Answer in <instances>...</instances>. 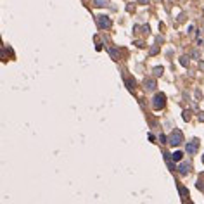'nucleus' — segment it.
<instances>
[{
	"label": "nucleus",
	"instance_id": "20e7f679",
	"mask_svg": "<svg viewBox=\"0 0 204 204\" xmlns=\"http://www.w3.org/2000/svg\"><path fill=\"white\" fill-rule=\"evenodd\" d=\"M189 152H196L197 151V140H194V144H189Z\"/></svg>",
	"mask_w": 204,
	"mask_h": 204
},
{
	"label": "nucleus",
	"instance_id": "7ed1b4c3",
	"mask_svg": "<svg viewBox=\"0 0 204 204\" xmlns=\"http://www.w3.org/2000/svg\"><path fill=\"white\" fill-rule=\"evenodd\" d=\"M163 99H164L163 93H158V95L154 97V107H156V109H161V107H163Z\"/></svg>",
	"mask_w": 204,
	"mask_h": 204
},
{
	"label": "nucleus",
	"instance_id": "f03ea898",
	"mask_svg": "<svg viewBox=\"0 0 204 204\" xmlns=\"http://www.w3.org/2000/svg\"><path fill=\"white\" fill-rule=\"evenodd\" d=\"M97 24H99V28H109L111 21H109V17H106V16H99V17H97Z\"/></svg>",
	"mask_w": 204,
	"mask_h": 204
},
{
	"label": "nucleus",
	"instance_id": "f257e3e1",
	"mask_svg": "<svg viewBox=\"0 0 204 204\" xmlns=\"http://www.w3.org/2000/svg\"><path fill=\"white\" fill-rule=\"evenodd\" d=\"M182 140H184V137H182L180 132H175V133L170 137V144H171V145H178V144H182Z\"/></svg>",
	"mask_w": 204,
	"mask_h": 204
},
{
	"label": "nucleus",
	"instance_id": "39448f33",
	"mask_svg": "<svg viewBox=\"0 0 204 204\" xmlns=\"http://www.w3.org/2000/svg\"><path fill=\"white\" fill-rule=\"evenodd\" d=\"M93 3H95L97 7H104V5H106V0H95Z\"/></svg>",
	"mask_w": 204,
	"mask_h": 204
},
{
	"label": "nucleus",
	"instance_id": "0eeeda50",
	"mask_svg": "<svg viewBox=\"0 0 204 204\" xmlns=\"http://www.w3.org/2000/svg\"><path fill=\"white\" fill-rule=\"evenodd\" d=\"M180 171H182V173H187V171H189V164H182V166H180Z\"/></svg>",
	"mask_w": 204,
	"mask_h": 204
},
{
	"label": "nucleus",
	"instance_id": "423d86ee",
	"mask_svg": "<svg viewBox=\"0 0 204 204\" xmlns=\"http://www.w3.org/2000/svg\"><path fill=\"white\" fill-rule=\"evenodd\" d=\"M173 159H175V161H180V159H182V152H175V154H173Z\"/></svg>",
	"mask_w": 204,
	"mask_h": 204
}]
</instances>
